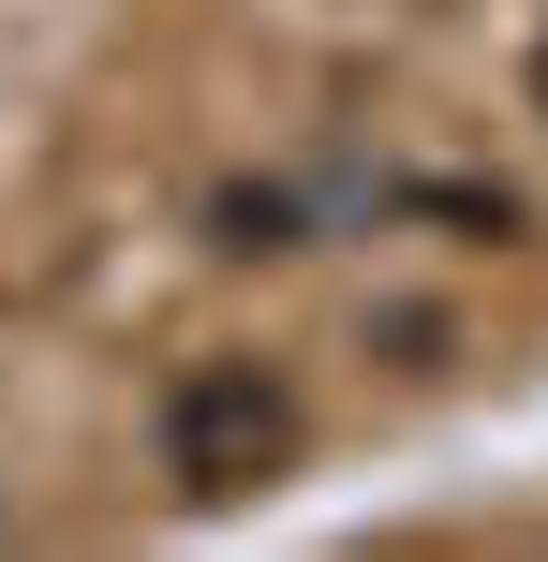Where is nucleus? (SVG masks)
<instances>
[{
  "label": "nucleus",
  "instance_id": "2",
  "mask_svg": "<svg viewBox=\"0 0 548 562\" xmlns=\"http://www.w3.org/2000/svg\"><path fill=\"white\" fill-rule=\"evenodd\" d=\"M208 223H223V252H297V207L282 193H223Z\"/></svg>",
  "mask_w": 548,
  "mask_h": 562
},
{
  "label": "nucleus",
  "instance_id": "1",
  "mask_svg": "<svg viewBox=\"0 0 548 562\" xmlns=\"http://www.w3.org/2000/svg\"><path fill=\"white\" fill-rule=\"evenodd\" d=\"M297 445H312V415H297V385L253 370V356H208L193 385L164 400V474L193 488V504H253V488H282Z\"/></svg>",
  "mask_w": 548,
  "mask_h": 562
},
{
  "label": "nucleus",
  "instance_id": "3",
  "mask_svg": "<svg viewBox=\"0 0 548 562\" xmlns=\"http://www.w3.org/2000/svg\"><path fill=\"white\" fill-rule=\"evenodd\" d=\"M534 119H548V45H534Z\"/></svg>",
  "mask_w": 548,
  "mask_h": 562
}]
</instances>
